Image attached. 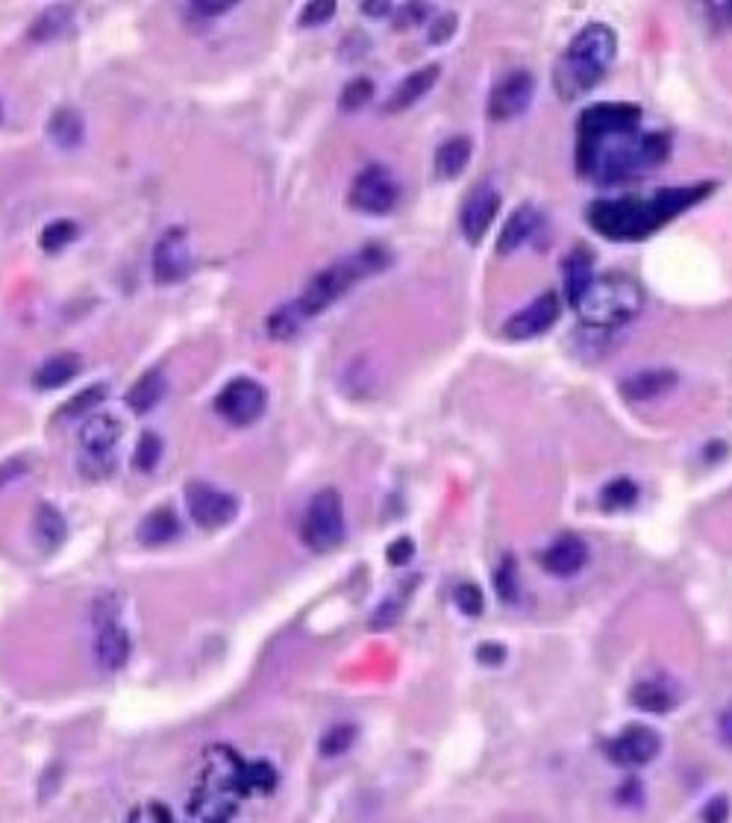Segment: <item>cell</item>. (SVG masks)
Returning a JSON list of instances; mask_svg holds the SVG:
<instances>
[{
  "mask_svg": "<svg viewBox=\"0 0 732 823\" xmlns=\"http://www.w3.org/2000/svg\"><path fill=\"white\" fill-rule=\"evenodd\" d=\"M536 97V77L530 71H509L488 95V118L512 121L530 109Z\"/></svg>",
  "mask_w": 732,
  "mask_h": 823,
  "instance_id": "cell-11",
  "label": "cell"
},
{
  "mask_svg": "<svg viewBox=\"0 0 732 823\" xmlns=\"http://www.w3.org/2000/svg\"><path fill=\"white\" fill-rule=\"evenodd\" d=\"M641 124V109L635 103H594L580 118L577 142L600 139L609 133H635Z\"/></svg>",
  "mask_w": 732,
  "mask_h": 823,
  "instance_id": "cell-10",
  "label": "cell"
},
{
  "mask_svg": "<svg viewBox=\"0 0 732 823\" xmlns=\"http://www.w3.org/2000/svg\"><path fill=\"white\" fill-rule=\"evenodd\" d=\"M718 729H721V738H724V744H730L732 747V706L721 715V724H718Z\"/></svg>",
  "mask_w": 732,
  "mask_h": 823,
  "instance_id": "cell-50",
  "label": "cell"
},
{
  "mask_svg": "<svg viewBox=\"0 0 732 823\" xmlns=\"http://www.w3.org/2000/svg\"><path fill=\"white\" fill-rule=\"evenodd\" d=\"M668 150L671 142L659 133H609L577 142V168L600 183H621L662 165Z\"/></svg>",
  "mask_w": 732,
  "mask_h": 823,
  "instance_id": "cell-1",
  "label": "cell"
},
{
  "mask_svg": "<svg viewBox=\"0 0 732 823\" xmlns=\"http://www.w3.org/2000/svg\"><path fill=\"white\" fill-rule=\"evenodd\" d=\"M412 556H415V544H412V538H397V541H391L389 550H386V559H389V565H394V568L406 565Z\"/></svg>",
  "mask_w": 732,
  "mask_h": 823,
  "instance_id": "cell-43",
  "label": "cell"
},
{
  "mask_svg": "<svg viewBox=\"0 0 732 823\" xmlns=\"http://www.w3.org/2000/svg\"><path fill=\"white\" fill-rule=\"evenodd\" d=\"M400 612H403V600H400V594H394L386 603L377 606V615L371 618V627L374 630H386V627H391L400 618Z\"/></svg>",
  "mask_w": 732,
  "mask_h": 823,
  "instance_id": "cell-41",
  "label": "cell"
},
{
  "mask_svg": "<svg viewBox=\"0 0 732 823\" xmlns=\"http://www.w3.org/2000/svg\"><path fill=\"white\" fill-rule=\"evenodd\" d=\"M497 209H500V194H497V189L491 183H483V186H477L471 192V197L462 206V215H459V227H462V233H465L468 242H483L488 227L497 218Z\"/></svg>",
  "mask_w": 732,
  "mask_h": 823,
  "instance_id": "cell-15",
  "label": "cell"
},
{
  "mask_svg": "<svg viewBox=\"0 0 732 823\" xmlns=\"http://www.w3.org/2000/svg\"><path fill=\"white\" fill-rule=\"evenodd\" d=\"M494 585L497 591L503 594V600H515V588H518V580H515V565H512V556H506L497 571H494Z\"/></svg>",
  "mask_w": 732,
  "mask_h": 823,
  "instance_id": "cell-40",
  "label": "cell"
},
{
  "mask_svg": "<svg viewBox=\"0 0 732 823\" xmlns=\"http://www.w3.org/2000/svg\"><path fill=\"white\" fill-rule=\"evenodd\" d=\"M389 262L391 253L386 247H380V244H368V247L356 250L353 256H344L342 262L324 268V271L306 286V291H303L300 300H297V309L303 312V318H306V315L324 312L327 306H333V303L342 297L344 291H350L356 283H362L365 277L383 271Z\"/></svg>",
  "mask_w": 732,
  "mask_h": 823,
  "instance_id": "cell-3",
  "label": "cell"
},
{
  "mask_svg": "<svg viewBox=\"0 0 732 823\" xmlns=\"http://www.w3.org/2000/svg\"><path fill=\"white\" fill-rule=\"evenodd\" d=\"M453 33H456V15H453V12H450V15H441V18H436V24H430V42H433V45L447 42Z\"/></svg>",
  "mask_w": 732,
  "mask_h": 823,
  "instance_id": "cell-46",
  "label": "cell"
},
{
  "mask_svg": "<svg viewBox=\"0 0 732 823\" xmlns=\"http://www.w3.org/2000/svg\"><path fill=\"white\" fill-rule=\"evenodd\" d=\"M74 239H77V224H71V221H53V224H48L42 230V250L59 253L62 247H68Z\"/></svg>",
  "mask_w": 732,
  "mask_h": 823,
  "instance_id": "cell-35",
  "label": "cell"
},
{
  "mask_svg": "<svg viewBox=\"0 0 732 823\" xmlns=\"http://www.w3.org/2000/svg\"><path fill=\"white\" fill-rule=\"evenodd\" d=\"M333 15H336V3H333V0L309 3V6H303V12H300V24H303V27H318V24H327Z\"/></svg>",
  "mask_w": 732,
  "mask_h": 823,
  "instance_id": "cell-39",
  "label": "cell"
},
{
  "mask_svg": "<svg viewBox=\"0 0 732 823\" xmlns=\"http://www.w3.org/2000/svg\"><path fill=\"white\" fill-rule=\"evenodd\" d=\"M630 700H633L638 709L653 712V715L671 712L674 703H677L674 691L665 682H659V679H641V682H635L633 691H630Z\"/></svg>",
  "mask_w": 732,
  "mask_h": 823,
  "instance_id": "cell-27",
  "label": "cell"
},
{
  "mask_svg": "<svg viewBox=\"0 0 732 823\" xmlns=\"http://www.w3.org/2000/svg\"><path fill=\"white\" fill-rule=\"evenodd\" d=\"M594 283V265H591V253L586 247H577L568 262H565V294H568V303L577 309V303L583 300V294L591 289Z\"/></svg>",
  "mask_w": 732,
  "mask_h": 823,
  "instance_id": "cell-23",
  "label": "cell"
},
{
  "mask_svg": "<svg viewBox=\"0 0 732 823\" xmlns=\"http://www.w3.org/2000/svg\"><path fill=\"white\" fill-rule=\"evenodd\" d=\"M477 659L483 662V665H488V668H494V665H503V659H506V647H500V644H480V650H477Z\"/></svg>",
  "mask_w": 732,
  "mask_h": 823,
  "instance_id": "cell-47",
  "label": "cell"
},
{
  "mask_svg": "<svg viewBox=\"0 0 732 823\" xmlns=\"http://www.w3.org/2000/svg\"><path fill=\"white\" fill-rule=\"evenodd\" d=\"M427 6H421V3H409V6H403L400 9V15H397V30H409V27H415V24H424V18H427Z\"/></svg>",
  "mask_w": 732,
  "mask_h": 823,
  "instance_id": "cell-44",
  "label": "cell"
},
{
  "mask_svg": "<svg viewBox=\"0 0 732 823\" xmlns=\"http://www.w3.org/2000/svg\"><path fill=\"white\" fill-rule=\"evenodd\" d=\"M588 227L612 242H635L647 239L656 227V209L650 200L638 197H606L588 206Z\"/></svg>",
  "mask_w": 732,
  "mask_h": 823,
  "instance_id": "cell-5",
  "label": "cell"
},
{
  "mask_svg": "<svg viewBox=\"0 0 732 823\" xmlns=\"http://www.w3.org/2000/svg\"><path fill=\"white\" fill-rule=\"evenodd\" d=\"M265 403H268L265 388L259 386L256 380H247V377H239V380L227 383V386L221 388V394L215 397L218 415L227 418L236 427L253 424L265 412Z\"/></svg>",
  "mask_w": 732,
  "mask_h": 823,
  "instance_id": "cell-8",
  "label": "cell"
},
{
  "mask_svg": "<svg viewBox=\"0 0 732 823\" xmlns=\"http://www.w3.org/2000/svg\"><path fill=\"white\" fill-rule=\"evenodd\" d=\"M397 183L391 177L389 168L383 165H368L356 180H353V189H350V203L365 212V215H386L394 209L397 203Z\"/></svg>",
  "mask_w": 732,
  "mask_h": 823,
  "instance_id": "cell-9",
  "label": "cell"
},
{
  "mask_svg": "<svg viewBox=\"0 0 732 823\" xmlns=\"http://www.w3.org/2000/svg\"><path fill=\"white\" fill-rule=\"evenodd\" d=\"M136 535L147 547H162V544H168L180 535V518L171 509H153L139 524Z\"/></svg>",
  "mask_w": 732,
  "mask_h": 823,
  "instance_id": "cell-26",
  "label": "cell"
},
{
  "mask_svg": "<svg viewBox=\"0 0 732 823\" xmlns=\"http://www.w3.org/2000/svg\"><path fill=\"white\" fill-rule=\"evenodd\" d=\"M356 735H359V732H356L353 724H339V727H330L324 735H321V741H318V753H321L324 759L344 756V753L353 747Z\"/></svg>",
  "mask_w": 732,
  "mask_h": 823,
  "instance_id": "cell-32",
  "label": "cell"
},
{
  "mask_svg": "<svg viewBox=\"0 0 732 823\" xmlns=\"http://www.w3.org/2000/svg\"><path fill=\"white\" fill-rule=\"evenodd\" d=\"M103 397H106V386L86 388V391H80L71 403H65V406L59 409V415H83V412L95 409Z\"/></svg>",
  "mask_w": 732,
  "mask_h": 823,
  "instance_id": "cell-38",
  "label": "cell"
},
{
  "mask_svg": "<svg viewBox=\"0 0 732 823\" xmlns=\"http://www.w3.org/2000/svg\"><path fill=\"white\" fill-rule=\"evenodd\" d=\"M680 386V374L674 368H644L621 380V397L627 403H653L668 397Z\"/></svg>",
  "mask_w": 732,
  "mask_h": 823,
  "instance_id": "cell-16",
  "label": "cell"
},
{
  "mask_svg": "<svg viewBox=\"0 0 732 823\" xmlns=\"http://www.w3.org/2000/svg\"><path fill=\"white\" fill-rule=\"evenodd\" d=\"M68 24H71V9H68V6H50V9H45V12L36 18V24H33V30H30V39H33V42H50V39H56L59 33H65Z\"/></svg>",
  "mask_w": 732,
  "mask_h": 823,
  "instance_id": "cell-30",
  "label": "cell"
},
{
  "mask_svg": "<svg viewBox=\"0 0 732 823\" xmlns=\"http://www.w3.org/2000/svg\"><path fill=\"white\" fill-rule=\"evenodd\" d=\"M162 397H165V377L159 371H150L142 380H136V386L127 391V406L133 412L145 415Z\"/></svg>",
  "mask_w": 732,
  "mask_h": 823,
  "instance_id": "cell-29",
  "label": "cell"
},
{
  "mask_svg": "<svg viewBox=\"0 0 732 823\" xmlns=\"http://www.w3.org/2000/svg\"><path fill=\"white\" fill-rule=\"evenodd\" d=\"M192 268V250L189 239L183 230H168L156 250H153V277L156 283L168 286V283H180Z\"/></svg>",
  "mask_w": 732,
  "mask_h": 823,
  "instance_id": "cell-14",
  "label": "cell"
},
{
  "mask_svg": "<svg viewBox=\"0 0 732 823\" xmlns=\"http://www.w3.org/2000/svg\"><path fill=\"white\" fill-rule=\"evenodd\" d=\"M471 139L468 136H453L447 142H441L436 150V177L439 180H456L468 162H471Z\"/></svg>",
  "mask_w": 732,
  "mask_h": 823,
  "instance_id": "cell-24",
  "label": "cell"
},
{
  "mask_svg": "<svg viewBox=\"0 0 732 823\" xmlns=\"http://www.w3.org/2000/svg\"><path fill=\"white\" fill-rule=\"evenodd\" d=\"M586 562L588 547L577 535H562L541 553V568L553 577H574L586 568Z\"/></svg>",
  "mask_w": 732,
  "mask_h": 823,
  "instance_id": "cell-17",
  "label": "cell"
},
{
  "mask_svg": "<svg viewBox=\"0 0 732 823\" xmlns=\"http://www.w3.org/2000/svg\"><path fill=\"white\" fill-rule=\"evenodd\" d=\"M195 9L203 15H221V12H230L233 6L230 3H195Z\"/></svg>",
  "mask_w": 732,
  "mask_h": 823,
  "instance_id": "cell-49",
  "label": "cell"
},
{
  "mask_svg": "<svg viewBox=\"0 0 732 823\" xmlns=\"http://www.w3.org/2000/svg\"><path fill=\"white\" fill-rule=\"evenodd\" d=\"M538 227V212L536 206H518L509 218H506V224H503V230H500V236H497V253L500 256H509V253H515L521 244L527 242L533 233H536Z\"/></svg>",
  "mask_w": 732,
  "mask_h": 823,
  "instance_id": "cell-20",
  "label": "cell"
},
{
  "mask_svg": "<svg viewBox=\"0 0 732 823\" xmlns=\"http://www.w3.org/2000/svg\"><path fill=\"white\" fill-rule=\"evenodd\" d=\"M186 506L200 530H221V527L233 524V518L239 512V500L230 491L200 483V480L186 485Z\"/></svg>",
  "mask_w": 732,
  "mask_h": 823,
  "instance_id": "cell-7",
  "label": "cell"
},
{
  "mask_svg": "<svg viewBox=\"0 0 732 823\" xmlns=\"http://www.w3.org/2000/svg\"><path fill=\"white\" fill-rule=\"evenodd\" d=\"M618 50V36L609 24H586L553 68V89L562 100L588 95L609 71Z\"/></svg>",
  "mask_w": 732,
  "mask_h": 823,
  "instance_id": "cell-2",
  "label": "cell"
},
{
  "mask_svg": "<svg viewBox=\"0 0 732 823\" xmlns=\"http://www.w3.org/2000/svg\"><path fill=\"white\" fill-rule=\"evenodd\" d=\"M635 500H638V485L630 477H618V480H612V483L600 491V503L609 512L630 509V506H635Z\"/></svg>",
  "mask_w": 732,
  "mask_h": 823,
  "instance_id": "cell-31",
  "label": "cell"
},
{
  "mask_svg": "<svg viewBox=\"0 0 732 823\" xmlns=\"http://www.w3.org/2000/svg\"><path fill=\"white\" fill-rule=\"evenodd\" d=\"M365 12H368V15H386V12H391V6L389 3H368Z\"/></svg>",
  "mask_w": 732,
  "mask_h": 823,
  "instance_id": "cell-51",
  "label": "cell"
},
{
  "mask_svg": "<svg viewBox=\"0 0 732 823\" xmlns=\"http://www.w3.org/2000/svg\"><path fill=\"white\" fill-rule=\"evenodd\" d=\"M606 759L618 768H644L647 762H653L662 750V738L656 735V729L633 724L621 735H615L612 741H606Z\"/></svg>",
  "mask_w": 732,
  "mask_h": 823,
  "instance_id": "cell-12",
  "label": "cell"
},
{
  "mask_svg": "<svg viewBox=\"0 0 732 823\" xmlns=\"http://www.w3.org/2000/svg\"><path fill=\"white\" fill-rule=\"evenodd\" d=\"M21 468H24V462H21V459H9V462H3V465H0V485H6L9 480H15L18 474H24Z\"/></svg>",
  "mask_w": 732,
  "mask_h": 823,
  "instance_id": "cell-48",
  "label": "cell"
},
{
  "mask_svg": "<svg viewBox=\"0 0 732 823\" xmlns=\"http://www.w3.org/2000/svg\"><path fill=\"white\" fill-rule=\"evenodd\" d=\"M48 136L50 142H56L59 147H77L86 136V127H83V115L77 109H56L48 121Z\"/></svg>",
  "mask_w": 732,
  "mask_h": 823,
  "instance_id": "cell-28",
  "label": "cell"
},
{
  "mask_svg": "<svg viewBox=\"0 0 732 823\" xmlns=\"http://www.w3.org/2000/svg\"><path fill=\"white\" fill-rule=\"evenodd\" d=\"M121 438V424L112 415H92L83 430H80V444L83 456H112V447Z\"/></svg>",
  "mask_w": 732,
  "mask_h": 823,
  "instance_id": "cell-19",
  "label": "cell"
},
{
  "mask_svg": "<svg viewBox=\"0 0 732 823\" xmlns=\"http://www.w3.org/2000/svg\"><path fill=\"white\" fill-rule=\"evenodd\" d=\"M703 12H706V21L712 24V30L715 33H721V30H730L732 27V3L727 0V3H709V6H703Z\"/></svg>",
  "mask_w": 732,
  "mask_h": 823,
  "instance_id": "cell-42",
  "label": "cell"
},
{
  "mask_svg": "<svg viewBox=\"0 0 732 823\" xmlns=\"http://www.w3.org/2000/svg\"><path fill=\"white\" fill-rule=\"evenodd\" d=\"M453 603H456V606H459V612H462V615H468V618H480V615H483V609H486V597H483L480 585H474V582H462V585H456V591H453Z\"/></svg>",
  "mask_w": 732,
  "mask_h": 823,
  "instance_id": "cell-34",
  "label": "cell"
},
{
  "mask_svg": "<svg viewBox=\"0 0 732 823\" xmlns=\"http://www.w3.org/2000/svg\"><path fill=\"white\" fill-rule=\"evenodd\" d=\"M300 538L309 550L315 553H330L344 541V506L342 494L336 488H321L306 515H303V527Z\"/></svg>",
  "mask_w": 732,
  "mask_h": 823,
  "instance_id": "cell-6",
  "label": "cell"
},
{
  "mask_svg": "<svg viewBox=\"0 0 732 823\" xmlns=\"http://www.w3.org/2000/svg\"><path fill=\"white\" fill-rule=\"evenodd\" d=\"M33 538H36V544H39L45 553L59 550L62 541L68 538V524H65L62 512L48 506V503L39 506V509H36V521H33Z\"/></svg>",
  "mask_w": 732,
  "mask_h": 823,
  "instance_id": "cell-25",
  "label": "cell"
},
{
  "mask_svg": "<svg viewBox=\"0 0 732 823\" xmlns=\"http://www.w3.org/2000/svg\"><path fill=\"white\" fill-rule=\"evenodd\" d=\"M159 459H162V438L156 436V433H145V436L139 438V444H136L133 468L142 471V474H150L159 465Z\"/></svg>",
  "mask_w": 732,
  "mask_h": 823,
  "instance_id": "cell-33",
  "label": "cell"
},
{
  "mask_svg": "<svg viewBox=\"0 0 732 823\" xmlns=\"http://www.w3.org/2000/svg\"><path fill=\"white\" fill-rule=\"evenodd\" d=\"M95 659L103 671H121L130 659V635L121 624L115 621H106L98 624V635H95Z\"/></svg>",
  "mask_w": 732,
  "mask_h": 823,
  "instance_id": "cell-18",
  "label": "cell"
},
{
  "mask_svg": "<svg viewBox=\"0 0 732 823\" xmlns=\"http://www.w3.org/2000/svg\"><path fill=\"white\" fill-rule=\"evenodd\" d=\"M644 306V291L627 274H600L577 303L580 321L591 330H621Z\"/></svg>",
  "mask_w": 732,
  "mask_h": 823,
  "instance_id": "cell-4",
  "label": "cell"
},
{
  "mask_svg": "<svg viewBox=\"0 0 732 823\" xmlns=\"http://www.w3.org/2000/svg\"><path fill=\"white\" fill-rule=\"evenodd\" d=\"M727 818H730V800L712 797L703 809V823H727Z\"/></svg>",
  "mask_w": 732,
  "mask_h": 823,
  "instance_id": "cell-45",
  "label": "cell"
},
{
  "mask_svg": "<svg viewBox=\"0 0 732 823\" xmlns=\"http://www.w3.org/2000/svg\"><path fill=\"white\" fill-rule=\"evenodd\" d=\"M83 362L77 353H56L50 356L48 362H42V368L33 374V386L42 388V391H50V388H62L68 386L77 374H80Z\"/></svg>",
  "mask_w": 732,
  "mask_h": 823,
  "instance_id": "cell-22",
  "label": "cell"
},
{
  "mask_svg": "<svg viewBox=\"0 0 732 823\" xmlns=\"http://www.w3.org/2000/svg\"><path fill=\"white\" fill-rule=\"evenodd\" d=\"M559 297L553 291L538 294L536 300H530L527 306H521L506 324H503V336L512 341L536 339L541 333H547L556 321H559Z\"/></svg>",
  "mask_w": 732,
  "mask_h": 823,
  "instance_id": "cell-13",
  "label": "cell"
},
{
  "mask_svg": "<svg viewBox=\"0 0 732 823\" xmlns=\"http://www.w3.org/2000/svg\"><path fill=\"white\" fill-rule=\"evenodd\" d=\"M436 80H439V65H427V68L412 71L403 83H397V86H394L389 103H386V112H400V109H406V106L418 103L421 97L427 95V92L436 86Z\"/></svg>",
  "mask_w": 732,
  "mask_h": 823,
  "instance_id": "cell-21",
  "label": "cell"
},
{
  "mask_svg": "<svg viewBox=\"0 0 732 823\" xmlns=\"http://www.w3.org/2000/svg\"><path fill=\"white\" fill-rule=\"evenodd\" d=\"M300 318H303V312L297 309V303H292V306H283V309H277V312L271 315L268 330H271V336H274V339H289L294 330H297Z\"/></svg>",
  "mask_w": 732,
  "mask_h": 823,
  "instance_id": "cell-36",
  "label": "cell"
},
{
  "mask_svg": "<svg viewBox=\"0 0 732 823\" xmlns=\"http://www.w3.org/2000/svg\"><path fill=\"white\" fill-rule=\"evenodd\" d=\"M371 95H374V86H371V80H365V77H356L353 83H347L342 92V109H347V112H353V109H362L368 100H371Z\"/></svg>",
  "mask_w": 732,
  "mask_h": 823,
  "instance_id": "cell-37",
  "label": "cell"
}]
</instances>
